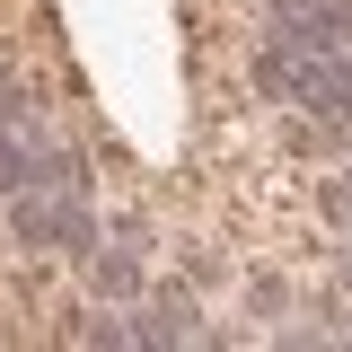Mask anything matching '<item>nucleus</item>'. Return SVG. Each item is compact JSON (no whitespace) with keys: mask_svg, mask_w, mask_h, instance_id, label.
<instances>
[{"mask_svg":"<svg viewBox=\"0 0 352 352\" xmlns=\"http://www.w3.org/2000/svg\"><path fill=\"white\" fill-rule=\"evenodd\" d=\"M317 212L335 220V229H352V176H326L317 185Z\"/></svg>","mask_w":352,"mask_h":352,"instance_id":"f257e3e1","label":"nucleus"}]
</instances>
